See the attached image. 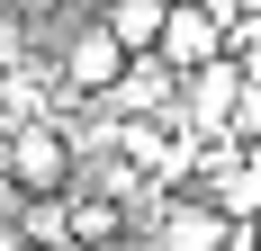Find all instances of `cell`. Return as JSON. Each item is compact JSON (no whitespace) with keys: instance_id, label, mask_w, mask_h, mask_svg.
<instances>
[{"instance_id":"6da1fadb","label":"cell","mask_w":261,"mask_h":251,"mask_svg":"<svg viewBox=\"0 0 261 251\" xmlns=\"http://www.w3.org/2000/svg\"><path fill=\"white\" fill-rule=\"evenodd\" d=\"M0 171H9L18 198H72L81 189V144H72L63 117H36L18 135H0Z\"/></svg>"},{"instance_id":"7a4b0ae2","label":"cell","mask_w":261,"mask_h":251,"mask_svg":"<svg viewBox=\"0 0 261 251\" xmlns=\"http://www.w3.org/2000/svg\"><path fill=\"white\" fill-rule=\"evenodd\" d=\"M153 242H162V251H252V233H243L234 206L198 198V189H162V206H153Z\"/></svg>"},{"instance_id":"3957f363","label":"cell","mask_w":261,"mask_h":251,"mask_svg":"<svg viewBox=\"0 0 261 251\" xmlns=\"http://www.w3.org/2000/svg\"><path fill=\"white\" fill-rule=\"evenodd\" d=\"M243 63L225 54V63H207V72H180V125L198 135V152L207 144H234V108H243Z\"/></svg>"},{"instance_id":"277c9868","label":"cell","mask_w":261,"mask_h":251,"mask_svg":"<svg viewBox=\"0 0 261 251\" xmlns=\"http://www.w3.org/2000/svg\"><path fill=\"white\" fill-rule=\"evenodd\" d=\"M225 9H207V0H180L171 9V36H162V63L171 72H207V63H225Z\"/></svg>"},{"instance_id":"5b68a950","label":"cell","mask_w":261,"mask_h":251,"mask_svg":"<svg viewBox=\"0 0 261 251\" xmlns=\"http://www.w3.org/2000/svg\"><path fill=\"white\" fill-rule=\"evenodd\" d=\"M171 108H180V72H171L162 54H135V63H126V81L99 99V117L117 125V117H171Z\"/></svg>"},{"instance_id":"8992f818","label":"cell","mask_w":261,"mask_h":251,"mask_svg":"<svg viewBox=\"0 0 261 251\" xmlns=\"http://www.w3.org/2000/svg\"><path fill=\"white\" fill-rule=\"evenodd\" d=\"M126 233H135V206H126V198L72 189V242H81V251H126Z\"/></svg>"},{"instance_id":"52a82bcc","label":"cell","mask_w":261,"mask_h":251,"mask_svg":"<svg viewBox=\"0 0 261 251\" xmlns=\"http://www.w3.org/2000/svg\"><path fill=\"white\" fill-rule=\"evenodd\" d=\"M171 9H180V0H108V9H99V27H108L126 54H162V36H171Z\"/></svg>"},{"instance_id":"ba28073f","label":"cell","mask_w":261,"mask_h":251,"mask_svg":"<svg viewBox=\"0 0 261 251\" xmlns=\"http://www.w3.org/2000/svg\"><path fill=\"white\" fill-rule=\"evenodd\" d=\"M234 144H252V152H261V72L243 81V108H234Z\"/></svg>"},{"instance_id":"9c48e42d","label":"cell","mask_w":261,"mask_h":251,"mask_svg":"<svg viewBox=\"0 0 261 251\" xmlns=\"http://www.w3.org/2000/svg\"><path fill=\"white\" fill-rule=\"evenodd\" d=\"M72 9H81V0H72Z\"/></svg>"}]
</instances>
